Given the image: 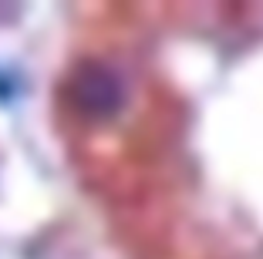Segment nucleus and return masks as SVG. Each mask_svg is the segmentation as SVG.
<instances>
[{
	"label": "nucleus",
	"mask_w": 263,
	"mask_h": 259,
	"mask_svg": "<svg viewBox=\"0 0 263 259\" xmlns=\"http://www.w3.org/2000/svg\"><path fill=\"white\" fill-rule=\"evenodd\" d=\"M71 94H74V105L81 108L88 118H111V114L122 108L125 88H122V77H118L108 64L88 61L74 71Z\"/></svg>",
	"instance_id": "nucleus-1"
}]
</instances>
